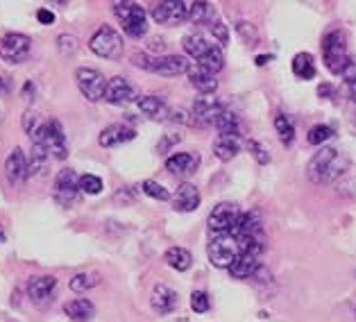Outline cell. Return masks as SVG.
<instances>
[{
  "label": "cell",
  "mask_w": 356,
  "mask_h": 322,
  "mask_svg": "<svg viewBox=\"0 0 356 322\" xmlns=\"http://www.w3.org/2000/svg\"><path fill=\"white\" fill-rule=\"evenodd\" d=\"M347 170V156L332 145H323L307 163V175L316 184H329Z\"/></svg>",
  "instance_id": "obj_1"
},
{
  "label": "cell",
  "mask_w": 356,
  "mask_h": 322,
  "mask_svg": "<svg viewBox=\"0 0 356 322\" xmlns=\"http://www.w3.org/2000/svg\"><path fill=\"white\" fill-rule=\"evenodd\" d=\"M184 50L188 57L195 59V64L204 66L207 71L211 73H218L225 68V55H222V48L216 46V43L207 41L202 34H186L184 37Z\"/></svg>",
  "instance_id": "obj_2"
},
{
  "label": "cell",
  "mask_w": 356,
  "mask_h": 322,
  "mask_svg": "<svg viewBox=\"0 0 356 322\" xmlns=\"http://www.w3.org/2000/svg\"><path fill=\"white\" fill-rule=\"evenodd\" d=\"M132 64L136 68H143V71L157 73L161 77H175L181 73H188V59L181 55H161V57H150L143 55V52H134L132 55Z\"/></svg>",
  "instance_id": "obj_3"
},
{
  "label": "cell",
  "mask_w": 356,
  "mask_h": 322,
  "mask_svg": "<svg viewBox=\"0 0 356 322\" xmlns=\"http://www.w3.org/2000/svg\"><path fill=\"white\" fill-rule=\"evenodd\" d=\"M243 255L241 252V241L234 236L232 232L227 234H213V239L207 245V257H209L211 266L216 268H229L234 266V261Z\"/></svg>",
  "instance_id": "obj_4"
},
{
  "label": "cell",
  "mask_w": 356,
  "mask_h": 322,
  "mask_svg": "<svg viewBox=\"0 0 356 322\" xmlns=\"http://www.w3.org/2000/svg\"><path fill=\"white\" fill-rule=\"evenodd\" d=\"M323 57H325V64L329 71L341 77L347 62H350V57H352L350 52H347V34L343 30L329 32L323 39Z\"/></svg>",
  "instance_id": "obj_5"
},
{
  "label": "cell",
  "mask_w": 356,
  "mask_h": 322,
  "mask_svg": "<svg viewBox=\"0 0 356 322\" xmlns=\"http://www.w3.org/2000/svg\"><path fill=\"white\" fill-rule=\"evenodd\" d=\"M114 16L123 25V32L132 39H141L147 32V14L138 3H114Z\"/></svg>",
  "instance_id": "obj_6"
},
{
  "label": "cell",
  "mask_w": 356,
  "mask_h": 322,
  "mask_svg": "<svg viewBox=\"0 0 356 322\" xmlns=\"http://www.w3.org/2000/svg\"><path fill=\"white\" fill-rule=\"evenodd\" d=\"M89 48L102 59H109V62H116V59L123 57V37L111 28V25H100L95 34L89 39Z\"/></svg>",
  "instance_id": "obj_7"
},
{
  "label": "cell",
  "mask_w": 356,
  "mask_h": 322,
  "mask_svg": "<svg viewBox=\"0 0 356 322\" xmlns=\"http://www.w3.org/2000/svg\"><path fill=\"white\" fill-rule=\"evenodd\" d=\"M30 138H32V143L43 145L50 154L57 156V159H66L68 156L66 134L57 120H46V123H43Z\"/></svg>",
  "instance_id": "obj_8"
},
{
  "label": "cell",
  "mask_w": 356,
  "mask_h": 322,
  "mask_svg": "<svg viewBox=\"0 0 356 322\" xmlns=\"http://www.w3.org/2000/svg\"><path fill=\"white\" fill-rule=\"evenodd\" d=\"M75 82H77V89L82 91V95L89 102L105 100V91H107V82L109 80L100 71H95V68L80 66L75 71Z\"/></svg>",
  "instance_id": "obj_9"
},
{
  "label": "cell",
  "mask_w": 356,
  "mask_h": 322,
  "mask_svg": "<svg viewBox=\"0 0 356 322\" xmlns=\"http://www.w3.org/2000/svg\"><path fill=\"white\" fill-rule=\"evenodd\" d=\"M193 3L186 0H163V3L152 5V19L161 25H177L191 19Z\"/></svg>",
  "instance_id": "obj_10"
},
{
  "label": "cell",
  "mask_w": 356,
  "mask_h": 322,
  "mask_svg": "<svg viewBox=\"0 0 356 322\" xmlns=\"http://www.w3.org/2000/svg\"><path fill=\"white\" fill-rule=\"evenodd\" d=\"M241 214L243 211L234 202H220V204H216L211 209L207 225H209V230L213 234H227V232H232L234 227H236Z\"/></svg>",
  "instance_id": "obj_11"
},
{
  "label": "cell",
  "mask_w": 356,
  "mask_h": 322,
  "mask_svg": "<svg viewBox=\"0 0 356 322\" xmlns=\"http://www.w3.org/2000/svg\"><path fill=\"white\" fill-rule=\"evenodd\" d=\"M30 46L32 41L30 37H25L21 32H10L0 39V59L10 64H21L25 57L30 55Z\"/></svg>",
  "instance_id": "obj_12"
},
{
  "label": "cell",
  "mask_w": 356,
  "mask_h": 322,
  "mask_svg": "<svg viewBox=\"0 0 356 322\" xmlns=\"http://www.w3.org/2000/svg\"><path fill=\"white\" fill-rule=\"evenodd\" d=\"M77 195H80V177H77V172L71 168L59 170V175L55 177V200L62 207H71Z\"/></svg>",
  "instance_id": "obj_13"
},
{
  "label": "cell",
  "mask_w": 356,
  "mask_h": 322,
  "mask_svg": "<svg viewBox=\"0 0 356 322\" xmlns=\"http://www.w3.org/2000/svg\"><path fill=\"white\" fill-rule=\"evenodd\" d=\"M225 111L222 102L213 95H202V98H195L193 100V123L200 127H207V125H216V120Z\"/></svg>",
  "instance_id": "obj_14"
},
{
  "label": "cell",
  "mask_w": 356,
  "mask_h": 322,
  "mask_svg": "<svg viewBox=\"0 0 356 322\" xmlns=\"http://www.w3.org/2000/svg\"><path fill=\"white\" fill-rule=\"evenodd\" d=\"M136 93H134V86L129 84L125 77H111L107 82V91H105V100L109 104H116V107H125V104L134 102Z\"/></svg>",
  "instance_id": "obj_15"
},
{
  "label": "cell",
  "mask_w": 356,
  "mask_h": 322,
  "mask_svg": "<svg viewBox=\"0 0 356 322\" xmlns=\"http://www.w3.org/2000/svg\"><path fill=\"white\" fill-rule=\"evenodd\" d=\"M202 202V195H200V191L195 184H179V188L175 191V195H172V209L175 211H181V214H188V211H195Z\"/></svg>",
  "instance_id": "obj_16"
},
{
  "label": "cell",
  "mask_w": 356,
  "mask_h": 322,
  "mask_svg": "<svg viewBox=\"0 0 356 322\" xmlns=\"http://www.w3.org/2000/svg\"><path fill=\"white\" fill-rule=\"evenodd\" d=\"M186 75H188L191 86H193V89H197V93H202V95H211L216 89H218V80H216V73L207 71L204 66H200V64H191Z\"/></svg>",
  "instance_id": "obj_17"
},
{
  "label": "cell",
  "mask_w": 356,
  "mask_h": 322,
  "mask_svg": "<svg viewBox=\"0 0 356 322\" xmlns=\"http://www.w3.org/2000/svg\"><path fill=\"white\" fill-rule=\"evenodd\" d=\"M134 136H136V132L132 127H127L123 123H114V125H107L105 129H102L100 136H98V143L102 147H116V145L134 141Z\"/></svg>",
  "instance_id": "obj_18"
},
{
  "label": "cell",
  "mask_w": 356,
  "mask_h": 322,
  "mask_svg": "<svg viewBox=\"0 0 356 322\" xmlns=\"http://www.w3.org/2000/svg\"><path fill=\"white\" fill-rule=\"evenodd\" d=\"M57 289V280L53 275H37V277H30L28 282V295L32 298V302H48L53 298V293Z\"/></svg>",
  "instance_id": "obj_19"
},
{
  "label": "cell",
  "mask_w": 356,
  "mask_h": 322,
  "mask_svg": "<svg viewBox=\"0 0 356 322\" xmlns=\"http://www.w3.org/2000/svg\"><path fill=\"white\" fill-rule=\"evenodd\" d=\"M5 175L12 184H21L23 179H28V156L21 150V147H14L12 154L7 156L5 161Z\"/></svg>",
  "instance_id": "obj_20"
},
{
  "label": "cell",
  "mask_w": 356,
  "mask_h": 322,
  "mask_svg": "<svg viewBox=\"0 0 356 322\" xmlns=\"http://www.w3.org/2000/svg\"><path fill=\"white\" fill-rule=\"evenodd\" d=\"M150 304H152V309L159 313V316H166V313L177 309V293L166 284H157L152 289Z\"/></svg>",
  "instance_id": "obj_21"
},
{
  "label": "cell",
  "mask_w": 356,
  "mask_h": 322,
  "mask_svg": "<svg viewBox=\"0 0 356 322\" xmlns=\"http://www.w3.org/2000/svg\"><path fill=\"white\" fill-rule=\"evenodd\" d=\"M200 166V156L195 152H177L166 159V170L172 175H193Z\"/></svg>",
  "instance_id": "obj_22"
},
{
  "label": "cell",
  "mask_w": 356,
  "mask_h": 322,
  "mask_svg": "<svg viewBox=\"0 0 356 322\" xmlns=\"http://www.w3.org/2000/svg\"><path fill=\"white\" fill-rule=\"evenodd\" d=\"M136 104L141 109V114L152 120H166L170 114L168 104L161 98H157V95H141V98H136Z\"/></svg>",
  "instance_id": "obj_23"
},
{
  "label": "cell",
  "mask_w": 356,
  "mask_h": 322,
  "mask_svg": "<svg viewBox=\"0 0 356 322\" xmlns=\"http://www.w3.org/2000/svg\"><path fill=\"white\" fill-rule=\"evenodd\" d=\"M232 234L238 239L261 236V218H259V214L257 211H243L238 223H236V227L232 230Z\"/></svg>",
  "instance_id": "obj_24"
},
{
  "label": "cell",
  "mask_w": 356,
  "mask_h": 322,
  "mask_svg": "<svg viewBox=\"0 0 356 322\" xmlns=\"http://www.w3.org/2000/svg\"><path fill=\"white\" fill-rule=\"evenodd\" d=\"M64 313L75 322H89L95 316V307L89 300L77 298V300H71V302L64 304Z\"/></svg>",
  "instance_id": "obj_25"
},
{
  "label": "cell",
  "mask_w": 356,
  "mask_h": 322,
  "mask_svg": "<svg viewBox=\"0 0 356 322\" xmlns=\"http://www.w3.org/2000/svg\"><path fill=\"white\" fill-rule=\"evenodd\" d=\"M261 268V261L257 257H248V255H241L236 261H234V266L229 268V275L234 280H248V277H254L257 271Z\"/></svg>",
  "instance_id": "obj_26"
},
{
  "label": "cell",
  "mask_w": 356,
  "mask_h": 322,
  "mask_svg": "<svg viewBox=\"0 0 356 322\" xmlns=\"http://www.w3.org/2000/svg\"><path fill=\"white\" fill-rule=\"evenodd\" d=\"M216 129L220 132V136H232V138H238L243 134V123H241V116L234 114V111L225 109L222 114L216 120Z\"/></svg>",
  "instance_id": "obj_27"
},
{
  "label": "cell",
  "mask_w": 356,
  "mask_h": 322,
  "mask_svg": "<svg viewBox=\"0 0 356 322\" xmlns=\"http://www.w3.org/2000/svg\"><path fill=\"white\" fill-rule=\"evenodd\" d=\"M163 261L177 273H186L191 266H193V255L186 248H168L166 255H163Z\"/></svg>",
  "instance_id": "obj_28"
},
{
  "label": "cell",
  "mask_w": 356,
  "mask_h": 322,
  "mask_svg": "<svg viewBox=\"0 0 356 322\" xmlns=\"http://www.w3.org/2000/svg\"><path fill=\"white\" fill-rule=\"evenodd\" d=\"M291 66H293V75L298 77V80H314L316 77V62L309 52H298V55L293 57Z\"/></svg>",
  "instance_id": "obj_29"
},
{
  "label": "cell",
  "mask_w": 356,
  "mask_h": 322,
  "mask_svg": "<svg viewBox=\"0 0 356 322\" xmlns=\"http://www.w3.org/2000/svg\"><path fill=\"white\" fill-rule=\"evenodd\" d=\"M48 159H50V152L46 150V147L39 145V143H32V152L28 156V175L34 177V175H39V172L46 170Z\"/></svg>",
  "instance_id": "obj_30"
},
{
  "label": "cell",
  "mask_w": 356,
  "mask_h": 322,
  "mask_svg": "<svg viewBox=\"0 0 356 322\" xmlns=\"http://www.w3.org/2000/svg\"><path fill=\"white\" fill-rule=\"evenodd\" d=\"M241 145H238V138H232V136H220L218 141L213 143V154L218 156L220 161H232L234 156L238 154Z\"/></svg>",
  "instance_id": "obj_31"
},
{
  "label": "cell",
  "mask_w": 356,
  "mask_h": 322,
  "mask_svg": "<svg viewBox=\"0 0 356 322\" xmlns=\"http://www.w3.org/2000/svg\"><path fill=\"white\" fill-rule=\"evenodd\" d=\"M191 23L195 25H211L216 21V12L211 3H193V10H191Z\"/></svg>",
  "instance_id": "obj_32"
},
{
  "label": "cell",
  "mask_w": 356,
  "mask_h": 322,
  "mask_svg": "<svg viewBox=\"0 0 356 322\" xmlns=\"http://www.w3.org/2000/svg\"><path fill=\"white\" fill-rule=\"evenodd\" d=\"M100 284V275L98 273H77L68 286H71L73 293H84V291H91L95 286Z\"/></svg>",
  "instance_id": "obj_33"
},
{
  "label": "cell",
  "mask_w": 356,
  "mask_h": 322,
  "mask_svg": "<svg viewBox=\"0 0 356 322\" xmlns=\"http://www.w3.org/2000/svg\"><path fill=\"white\" fill-rule=\"evenodd\" d=\"M275 129H277V134H280L284 145H291L295 141V125L289 120V116L277 114L275 116Z\"/></svg>",
  "instance_id": "obj_34"
},
{
  "label": "cell",
  "mask_w": 356,
  "mask_h": 322,
  "mask_svg": "<svg viewBox=\"0 0 356 322\" xmlns=\"http://www.w3.org/2000/svg\"><path fill=\"white\" fill-rule=\"evenodd\" d=\"M329 138H334V129L332 127H329V125H314L309 129L307 141L311 145H325Z\"/></svg>",
  "instance_id": "obj_35"
},
{
  "label": "cell",
  "mask_w": 356,
  "mask_h": 322,
  "mask_svg": "<svg viewBox=\"0 0 356 322\" xmlns=\"http://www.w3.org/2000/svg\"><path fill=\"white\" fill-rule=\"evenodd\" d=\"M141 191L145 195H150L154 200H161V202H166V200H172V195L168 193L166 188H163L159 182H154V179H145L143 184H141Z\"/></svg>",
  "instance_id": "obj_36"
},
{
  "label": "cell",
  "mask_w": 356,
  "mask_h": 322,
  "mask_svg": "<svg viewBox=\"0 0 356 322\" xmlns=\"http://www.w3.org/2000/svg\"><path fill=\"white\" fill-rule=\"evenodd\" d=\"M102 188H105V184H102V179L98 175H82L80 177V191L86 195H98L102 193Z\"/></svg>",
  "instance_id": "obj_37"
},
{
  "label": "cell",
  "mask_w": 356,
  "mask_h": 322,
  "mask_svg": "<svg viewBox=\"0 0 356 322\" xmlns=\"http://www.w3.org/2000/svg\"><path fill=\"white\" fill-rule=\"evenodd\" d=\"M236 32L241 34V39L245 41L248 46H257V43H259V32H257V28H254L252 23H248V21H238Z\"/></svg>",
  "instance_id": "obj_38"
},
{
  "label": "cell",
  "mask_w": 356,
  "mask_h": 322,
  "mask_svg": "<svg viewBox=\"0 0 356 322\" xmlns=\"http://www.w3.org/2000/svg\"><path fill=\"white\" fill-rule=\"evenodd\" d=\"M77 46H80V41H77V37H73V34H62V37H57V48L62 55H73Z\"/></svg>",
  "instance_id": "obj_39"
},
{
  "label": "cell",
  "mask_w": 356,
  "mask_h": 322,
  "mask_svg": "<svg viewBox=\"0 0 356 322\" xmlns=\"http://www.w3.org/2000/svg\"><path fill=\"white\" fill-rule=\"evenodd\" d=\"M191 309H193L195 313H207V311H209V298H207V293L195 291L193 295H191Z\"/></svg>",
  "instance_id": "obj_40"
},
{
  "label": "cell",
  "mask_w": 356,
  "mask_h": 322,
  "mask_svg": "<svg viewBox=\"0 0 356 322\" xmlns=\"http://www.w3.org/2000/svg\"><path fill=\"white\" fill-rule=\"evenodd\" d=\"M209 30H211V34L216 37V41L220 43V46H225V43H229V32H227V25H225L222 21L216 19V21L209 25Z\"/></svg>",
  "instance_id": "obj_41"
},
{
  "label": "cell",
  "mask_w": 356,
  "mask_h": 322,
  "mask_svg": "<svg viewBox=\"0 0 356 322\" xmlns=\"http://www.w3.org/2000/svg\"><path fill=\"white\" fill-rule=\"evenodd\" d=\"M250 150L252 154H254V159L261 163V166H266V163H270V154H268L266 147L259 143V141H250Z\"/></svg>",
  "instance_id": "obj_42"
},
{
  "label": "cell",
  "mask_w": 356,
  "mask_h": 322,
  "mask_svg": "<svg viewBox=\"0 0 356 322\" xmlns=\"http://www.w3.org/2000/svg\"><path fill=\"white\" fill-rule=\"evenodd\" d=\"M168 120H172V123H181V125H191V123H193V118H191L188 111H184V109H170Z\"/></svg>",
  "instance_id": "obj_43"
},
{
  "label": "cell",
  "mask_w": 356,
  "mask_h": 322,
  "mask_svg": "<svg viewBox=\"0 0 356 322\" xmlns=\"http://www.w3.org/2000/svg\"><path fill=\"white\" fill-rule=\"evenodd\" d=\"M37 21L43 23V25H53L55 23V14L50 10H46V7H41V10L37 12Z\"/></svg>",
  "instance_id": "obj_44"
},
{
  "label": "cell",
  "mask_w": 356,
  "mask_h": 322,
  "mask_svg": "<svg viewBox=\"0 0 356 322\" xmlns=\"http://www.w3.org/2000/svg\"><path fill=\"white\" fill-rule=\"evenodd\" d=\"M177 141H179V134H175V136H166V138H163V141L159 143V152H166L168 147H170L172 143H177Z\"/></svg>",
  "instance_id": "obj_45"
},
{
  "label": "cell",
  "mask_w": 356,
  "mask_h": 322,
  "mask_svg": "<svg viewBox=\"0 0 356 322\" xmlns=\"http://www.w3.org/2000/svg\"><path fill=\"white\" fill-rule=\"evenodd\" d=\"M318 95H320V98H332V95H334V86L332 84H320L318 86Z\"/></svg>",
  "instance_id": "obj_46"
},
{
  "label": "cell",
  "mask_w": 356,
  "mask_h": 322,
  "mask_svg": "<svg viewBox=\"0 0 356 322\" xmlns=\"http://www.w3.org/2000/svg\"><path fill=\"white\" fill-rule=\"evenodd\" d=\"M7 89H10V86H7V82L3 80V77H0V95H5V93H7Z\"/></svg>",
  "instance_id": "obj_47"
},
{
  "label": "cell",
  "mask_w": 356,
  "mask_h": 322,
  "mask_svg": "<svg viewBox=\"0 0 356 322\" xmlns=\"http://www.w3.org/2000/svg\"><path fill=\"white\" fill-rule=\"evenodd\" d=\"M268 59H270V57H268V55H261V57H257V64H259V66H264V64H268Z\"/></svg>",
  "instance_id": "obj_48"
},
{
  "label": "cell",
  "mask_w": 356,
  "mask_h": 322,
  "mask_svg": "<svg viewBox=\"0 0 356 322\" xmlns=\"http://www.w3.org/2000/svg\"><path fill=\"white\" fill-rule=\"evenodd\" d=\"M7 241V236H5V232H3V227H0V243H5Z\"/></svg>",
  "instance_id": "obj_49"
},
{
  "label": "cell",
  "mask_w": 356,
  "mask_h": 322,
  "mask_svg": "<svg viewBox=\"0 0 356 322\" xmlns=\"http://www.w3.org/2000/svg\"><path fill=\"white\" fill-rule=\"evenodd\" d=\"M354 322H356V307H354Z\"/></svg>",
  "instance_id": "obj_50"
}]
</instances>
